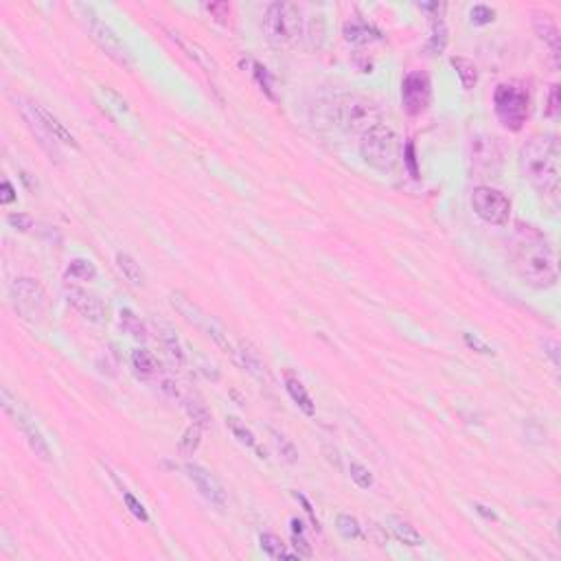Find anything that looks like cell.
<instances>
[{
    "mask_svg": "<svg viewBox=\"0 0 561 561\" xmlns=\"http://www.w3.org/2000/svg\"><path fill=\"white\" fill-rule=\"evenodd\" d=\"M511 259L517 277L535 289L557 285V257L548 237L533 224L515 222L511 239Z\"/></svg>",
    "mask_w": 561,
    "mask_h": 561,
    "instance_id": "6da1fadb",
    "label": "cell"
},
{
    "mask_svg": "<svg viewBox=\"0 0 561 561\" xmlns=\"http://www.w3.org/2000/svg\"><path fill=\"white\" fill-rule=\"evenodd\" d=\"M519 169L541 198L559 200L561 145L555 134H533L519 147Z\"/></svg>",
    "mask_w": 561,
    "mask_h": 561,
    "instance_id": "7a4b0ae2",
    "label": "cell"
},
{
    "mask_svg": "<svg viewBox=\"0 0 561 561\" xmlns=\"http://www.w3.org/2000/svg\"><path fill=\"white\" fill-rule=\"evenodd\" d=\"M329 112H332V121L336 127L351 134H364L379 123V110L375 108V103L360 94L336 96L329 106Z\"/></svg>",
    "mask_w": 561,
    "mask_h": 561,
    "instance_id": "3957f363",
    "label": "cell"
},
{
    "mask_svg": "<svg viewBox=\"0 0 561 561\" xmlns=\"http://www.w3.org/2000/svg\"><path fill=\"white\" fill-rule=\"evenodd\" d=\"M263 33L275 46H294L303 35V15L294 3H272L263 15Z\"/></svg>",
    "mask_w": 561,
    "mask_h": 561,
    "instance_id": "277c9868",
    "label": "cell"
},
{
    "mask_svg": "<svg viewBox=\"0 0 561 561\" xmlns=\"http://www.w3.org/2000/svg\"><path fill=\"white\" fill-rule=\"evenodd\" d=\"M360 153L366 165L377 171H391L399 160V139L393 127L377 123L362 134Z\"/></svg>",
    "mask_w": 561,
    "mask_h": 561,
    "instance_id": "5b68a950",
    "label": "cell"
},
{
    "mask_svg": "<svg viewBox=\"0 0 561 561\" xmlns=\"http://www.w3.org/2000/svg\"><path fill=\"white\" fill-rule=\"evenodd\" d=\"M493 110L502 127H507L511 132H519L529 121V114H531L529 90L515 82L500 84L493 92Z\"/></svg>",
    "mask_w": 561,
    "mask_h": 561,
    "instance_id": "8992f818",
    "label": "cell"
},
{
    "mask_svg": "<svg viewBox=\"0 0 561 561\" xmlns=\"http://www.w3.org/2000/svg\"><path fill=\"white\" fill-rule=\"evenodd\" d=\"M77 11L82 13V20L86 25L90 37L94 40V44L99 46L114 64H119L123 68H134V57H132L130 49L125 46V42L119 37V33L114 31L108 23H103L101 18L94 13L92 7L77 5Z\"/></svg>",
    "mask_w": 561,
    "mask_h": 561,
    "instance_id": "52a82bcc",
    "label": "cell"
},
{
    "mask_svg": "<svg viewBox=\"0 0 561 561\" xmlns=\"http://www.w3.org/2000/svg\"><path fill=\"white\" fill-rule=\"evenodd\" d=\"M0 403H3V410L18 423V428L23 430V434L27 436V443H29V448L31 452L37 456V458H42V460H51V448H49V441L44 439L42 430L37 428V423L31 419V415L23 408L20 403H18V399L9 393L7 386H3V391H0Z\"/></svg>",
    "mask_w": 561,
    "mask_h": 561,
    "instance_id": "ba28073f",
    "label": "cell"
},
{
    "mask_svg": "<svg viewBox=\"0 0 561 561\" xmlns=\"http://www.w3.org/2000/svg\"><path fill=\"white\" fill-rule=\"evenodd\" d=\"M169 303H171V307L176 309V312H178L189 324H193L196 329H200L202 334H206L213 342H215V344L220 346V349H222L224 353H235V349H233V346H230L226 334L222 332V327H220L215 320H213L208 314H204L196 303L189 301L182 292H171Z\"/></svg>",
    "mask_w": 561,
    "mask_h": 561,
    "instance_id": "9c48e42d",
    "label": "cell"
},
{
    "mask_svg": "<svg viewBox=\"0 0 561 561\" xmlns=\"http://www.w3.org/2000/svg\"><path fill=\"white\" fill-rule=\"evenodd\" d=\"M472 208L482 222L491 226H507L513 204L500 189L480 184L472 191Z\"/></svg>",
    "mask_w": 561,
    "mask_h": 561,
    "instance_id": "30bf717a",
    "label": "cell"
},
{
    "mask_svg": "<svg viewBox=\"0 0 561 561\" xmlns=\"http://www.w3.org/2000/svg\"><path fill=\"white\" fill-rule=\"evenodd\" d=\"M9 296H11L13 309L27 320L40 318L46 309V303H49L44 285L40 281L31 279V277L15 279L9 287Z\"/></svg>",
    "mask_w": 561,
    "mask_h": 561,
    "instance_id": "8fae6325",
    "label": "cell"
},
{
    "mask_svg": "<svg viewBox=\"0 0 561 561\" xmlns=\"http://www.w3.org/2000/svg\"><path fill=\"white\" fill-rule=\"evenodd\" d=\"M432 82L423 70H410L401 82V106L410 117H419L430 108Z\"/></svg>",
    "mask_w": 561,
    "mask_h": 561,
    "instance_id": "7c38bea8",
    "label": "cell"
},
{
    "mask_svg": "<svg viewBox=\"0 0 561 561\" xmlns=\"http://www.w3.org/2000/svg\"><path fill=\"white\" fill-rule=\"evenodd\" d=\"M18 110H20L23 121L27 123L29 132L35 137V141H37V145H40V149H42V151L46 153V156L51 158V163L62 165V163H64V153H62L60 145H57V139L51 134V130H49V127L44 125V121L40 119V114H37L33 101L23 99V96H20V99H18Z\"/></svg>",
    "mask_w": 561,
    "mask_h": 561,
    "instance_id": "4fadbf2b",
    "label": "cell"
},
{
    "mask_svg": "<svg viewBox=\"0 0 561 561\" xmlns=\"http://www.w3.org/2000/svg\"><path fill=\"white\" fill-rule=\"evenodd\" d=\"M472 165L478 178L496 176L502 167V149L496 137L487 134H476L472 137Z\"/></svg>",
    "mask_w": 561,
    "mask_h": 561,
    "instance_id": "5bb4252c",
    "label": "cell"
},
{
    "mask_svg": "<svg viewBox=\"0 0 561 561\" xmlns=\"http://www.w3.org/2000/svg\"><path fill=\"white\" fill-rule=\"evenodd\" d=\"M184 472L189 476V480L196 485V489L202 493L204 500H208L213 507H218V509H224L226 507V491L222 487V482L213 476L208 469L196 465V462H187L184 465Z\"/></svg>",
    "mask_w": 561,
    "mask_h": 561,
    "instance_id": "9a60e30c",
    "label": "cell"
},
{
    "mask_svg": "<svg viewBox=\"0 0 561 561\" xmlns=\"http://www.w3.org/2000/svg\"><path fill=\"white\" fill-rule=\"evenodd\" d=\"M66 298L68 303L84 316L86 320L94 324H103L108 322V305L92 292H86L82 287H66Z\"/></svg>",
    "mask_w": 561,
    "mask_h": 561,
    "instance_id": "2e32d148",
    "label": "cell"
},
{
    "mask_svg": "<svg viewBox=\"0 0 561 561\" xmlns=\"http://www.w3.org/2000/svg\"><path fill=\"white\" fill-rule=\"evenodd\" d=\"M533 29H535L539 40L548 44L553 62H555V66H559L561 64V35H559V29L553 20V15L541 13V11L533 13Z\"/></svg>",
    "mask_w": 561,
    "mask_h": 561,
    "instance_id": "e0dca14e",
    "label": "cell"
},
{
    "mask_svg": "<svg viewBox=\"0 0 561 561\" xmlns=\"http://www.w3.org/2000/svg\"><path fill=\"white\" fill-rule=\"evenodd\" d=\"M169 35H171V40L176 42L184 53H187V57H191L193 62H196L200 68H204L206 73H215L218 70V64H215V60H213L210 57V53L204 49V46H200L198 42H191V40H187V37L182 35V33H178V31H169Z\"/></svg>",
    "mask_w": 561,
    "mask_h": 561,
    "instance_id": "ac0fdd59",
    "label": "cell"
},
{
    "mask_svg": "<svg viewBox=\"0 0 561 561\" xmlns=\"http://www.w3.org/2000/svg\"><path fill=\"white\" fill-rule=\"evenodd\" d=\"M156 332H158V340L163 344V349L167 351V355L178 366H184L187 353H184V346H182L180 338L176 336V332H173V327L167 322H156Z\"/></svg>",
    "mask_w": 561,
    "mask_h": 561,
    "instance_id": "d6986e66",
    "label": "cell"
},
{
    "mask_svg": "<svg viewBox=\"0 0 561 561\" xmlns=\"http://www.w3.org/2000/svg\"><path fill=\"white\" fill-rule=\"evenodd\" d=\"M386 524H389V529H391V533L395 535V539L401 541L403 546L417 548V546L423 544L421 533L410 524L408 519H403V517H399V515H389V517H386Z\"/></svg>",
    "mask_w": 561,
    "mask_h": 561,
    "instance_id": "ffe728a7",
    "label": "cell"
},
{
    "mask_svg": "<svg viewBox=\"0 0 561 561\" xmlns=\"http://www.w3.org/2000/svg\"><path fill=\"white\" fill-rule=\"evenodd\" d=\"M33 106H35L37 114H40V119L44 121V125L51 130V134H53V137H55L57 141H60V143H66V145H70L73 149H80V143H77V139H75L73 134H70V130H68V127H66V125H64L60 119H57L51 110H46L42 103H35V101H33Z\"/></svg>",
    "mask_w": 561,
    "mask_h": 561,
    "instance_id": "44dd1931",
    "label": "cell"
},
{
    "mask_svg": "<svg viewBox=\"0 0 561 561\" xmlns=\"http://www.w3.org/2000/svg\"><path fill=\"white\" fill-rule=\"evenodd\" d=\"M285 391L289 393L292 401L303 410V415H307V417H314L316 415V403L312 401V397H309V393H307V389L303 386V382L298 377H294L292 373H285Z\"/></svg>",
    "mask_w": 561,
    "mask_h": 561,
    "instance_id": "7402d4cb",
    "label": "cell"
},
{
    "mask_svg": "<svg viewBox=\"0 0 561 561\" xmlns=\"http://www.w3.org/2000/svg\"><path fill=\"white\" fill-rule=\"evenodd\" d=\"M237 358H239V362H241L244 369H246L250 375H253L255 379H259V382H265V364H263V360H261L259 351H257L255 346L250 344L248 340H241V342H239V351H237Z\"/></svg>",
    "mask_w": 561,
    "mask_h": 561,
    "instance_id": "603a6c76",
    "label": "cell"
},
{
    "mask_svg": "<svg viewBox=\"0 0 561 561\" xmlns=\"http://www.w3.org/2000/svg\"><path fill=\"white\" fill-rule=\"evenodd\" d=\"M117 267L121 270V275L134 285V287H143L145 285V272H143V267L141 263L134 259L132 255L127 253H119L117 255Z\"/></svg>",
    "mask_w": 561,
    "mask_h": 561,
    "instance_id": "cb8c5ba5",
    "label": "cell"
},
{
    "mask_svg": "<svg viewBox=\"0 0 561 561\" xmlns=\"http://www.w3.org/2000/svg\"><path fill=\"white\" fill-rule=\"evenodd\" d=\"M430 25H432V35H430L428 44H425V51H428L430 55H441L445 49H448V40H450L448 27H445L441 15H432Z\"/></svg>",
    "mask_w": 561,
    "mask_h": 561,
    "instance_id": "d4e9b609",
    "label": "cell"
},
{
    "mask_svg": "<svg viewBox=\"0 0 561 561\" xmlns=\"http://www.w3.org/2000/svg\"><path fill=\"white\" fill-rule=\"evenodd\" d=\"M259 544H261V550L270 559H298L296 553H287V548H285V544L281 541V537H277L272 533H261L259 535Z\"/></svg>",
    "mask_w": 561,
    "mask_h": 561,
    "instance_id": "484cf974",
    "label": "cell"
},
{
    "mask_svg": "<svg viewBox=\"0 0 561 561\" xmlns=\"http://www.w3.org/2000/svg\"><path fill=\"white\" fill-rule=\"evenodd\" d=\"M119 324L125 334H130L134 340H147V329H145V322L141 320V316H137L132 312V309H121L119 312Z\"/></svg>",
    "mask_w": 561,
    "mask_h": 561,
    "instance_id": "4316f807",
    "label": "cell"
},
{
    "mask_svg": "<svg viewBox=\"0 0 561 561\" xmlns=\"http://www.w3.org/2000/svg\"><path fill=\"white\" fill-rule=\"evenodd\" d=\"M450 64L456 68L462 88H465V90H474L476 84H478V68H476V64L472 60H467V57H452Z\"/></svg>",
    "mask_w": 561,
    "mask_h": 561,
    "instance_id": "83f0119b",
    "label": "cell"
},
{
    "mask_svg": "<svg viewBox=\"0 0 561 561\" xmlns=\"http://www.w3.org/2000/svg\"><path fill=\"white\" fill-rule=\"evenodd\" d=\"M132 366L137 369V373L141 377H151V375H156L158 369H160L156 355H153L151 351H147V349H137L132 353Z\"/></svg>",
    "mask_w": 561,
    "mask_h": 561,
    "instance_id": "f1b7e54d",
    "label": "cell"
},
{
    "mask_svg": "<svg viewBox=\"0 0 561 561\" xmlns=\"http://www.w3.org/2000/svg\"><path fill=\"white\" fill-rule=\"evenodd\" d=\"M379 33L371 31L366 25H358V23H346L344 25V40L351 44H369L373 40H377Z\"/></svg>",
    "mask_w": 561,
    "mask_h": 561,
    "instance_id": "f546056e",
    "label": "cell"
},
{
    "mask_svg": "<svg viewBox=\"0 0 561 561\" xmlns=\"http://www.w3.org/2000/svg\"><path fill=\"white\" fill-rule=\"evenodd\" d=\"M184 410H187V415L193 419V423H198L202 430L208 428L210 421H213L210 410L206 408V403H204L202 399H198V397H189V399H184Z\"/></svg>",
    "mask_w": 561,
    "mask_h": 561,
    "instance_id": "4dcf8cb0",
    "label": "cell"
},
{
    "mask_svg": "<svg viewBox=\"0 0 561 561\" xmlns=\"http://www.w3.org/2000/svg\"><path fill=\"white\" fill-rule=\"evenodd\" d=\"M66 279L73 281H94L96 279V267L88 259H73L66 267Z\"/></svg>",
    "mask_w": 561,
    "mask_h": 561,
    "instance_id": "1f68e13d",
    "label": "cell"
},
{
    "mask_svg": "<svg viewBox=\"0 0 561 561\" xmlns=\"http://www.w3.org/2000/svg\"><path fill=\"white\" fill-rule=\"evenodd\" d=\"M200 441H202V428L198 423H191L189 428L182 432V439L178 443L180 454L182 456H193V452L200 448Z\"/></svg>",
    "mask_w": 561,
    "mask_h": 561,
    "instance_id": "d6a6232c",
    "label": "cell"
},
{
    "mask_svg": "<svg viewBox=\"0 0 561 561\" xmlns=\"http://www.w3.org/2000/svg\"><path fill=\"white\" fill-rule=\"evenodd\" d=\"M226 425H228V430L233 432V436L241 445H246V448H255V445H257V439H255L253 430H250L248 425L244 421H239L237 417H226Z\"/></svg>",
    "mask_w": 561,
    "mask_h": 561,
    "instance_id": "836d02e7",
    "label": "cell"
},
{
    "mask_svg": "<svg viewBox=\"0 0 561 561\" xmlns=\"http://www.w3.org/2000/svg\"><path fill=\"white\" fill-rule=\"evenodd\" d=\"M336 529L338 533L344 537V539H358L362 535V527H360V522L349 515V513H340L336 517Z\"/></svg>",
    "mask_w": 561,
    "mask_h": 561,
    "instance_id": "e575fe53",
    "label": "cell"
},
{
    "mask_svg": "<svg viewBox=\"0 0 561 561\" xmlns=\"http://www.w3.org/2000/svg\"><path fill=\"white\" fill-rule=\"evenodd\" d=\"M272 441H275L277 452L281 454V458H283L285 462H289V465H294V462H298V450L294 448V443H292V441H287L283 434H279V432H275V430H272Z\"/></svg>",
    "mask_w": 561,
    "mask_h": 561,
    "instance_id": "d590c367",
    "label": "cell"
},
{
    "mask_svg": "<svg viewBox=\"0 0 561 561\" xmlns=\"http://www.w3.org/2000/svg\"><path fill=\"white\" fill-rule=\"evenodd\" d=\"M349 474H351V480L355 482V485L360 489H371L375 485V480H373V474L366 469L362 462L358 460H351V467H349Z\"/></svg>",
    "mask_w": 561,
    "mask_h": 561,
    "instance_id": "8d00e7d4",
    "label": "cell"
},
{
    "mask_svg": "<svg viewBox=\"0 0 561 561\" xmlns=\"http://www.w3.org/2000/svg\"><path fill=\"white\" fill-rule=\"evenodd\" d=\"M469 20L476 27H487L496 20V9H491L487 5H474L469 9Z\"/></svg>",
    "mask_w": 561,
    "mask_h": 561,
    "instance_id": "74e56055",
    "label": "cell"
},
{
    "mask_svg": "<svg viewBox=\"0 0 561 561\" xmlns=\"http://www.w3.org/2000/svg\"><path fill=\"white\" fill-rule=\"evenodd\" d=\"M123 502H125V507L130 509V513L137 517V519H141V522H149V513H147V509H145V505L143 502L134 496V493H130V491H123Z\"/></svg>",
    "mask_w": 561,
    "mask_h": 561,
    "instance_id": "f35d334b",
    "label": "cell"
},
{
    "mask_svg": "<svg viewBox=\"0 0 561 561\" xmlns=\"http://www.w3.org/2000/svg\"><path fill=\"white\" fill-rule=\"evenodd\" d=\"M253 66H255V77H257L259 86L265 90V94L270 96V99H277V96H275V90H272V75H270V70H267L265 66H261L259 62H255Z\"/></svg>",
    "mask_w": 561,
    "mask_h": 561,
    "instance_id": "ab89813d",
    "label": "cell"
},
{
    "mask_svg": "<svg viewBox=\"0 0 561 561\" xmlns=\"http://www.w3.org/2000/svg\"><path fill=\"white\" fill-rule=\"evenodd\" d=\"M7 222L15 230H20V233H29V230L33 228V224H35L33 218L27 215V213H11V215H7Z\"/></svg>",
    "mask_w": 561,
    "mask_h": 561,
    "instance_id": "60d3db41",
    "label": "cell"
},
{
    "mask_svg": "<svg viewBox=\"0 0 561 561\" xmlns=\"http://www.w3.org/2000/svg\"><path fill=\"white\" fill-rule=\"evenodd\" d=\"M204 9L215 18L220 25H228V18H230V5L228 3H206Z\"/></svg>",
    "mask_w": 561,
    "mask_h": 561,
    "instance_id": "b9f144b4",
    "label": "cell"
},
{
    "mask_svg": "<svg viewBox=\"0 0 561 561\" xmlns=\"http://www.w3.org/2000/svg\"><path fill=\"white\" fill-rule=\"evenodd\" d=\"M292 541H294V548H296V555L298 559H309L314 553H312V546H309V541L305 539L303 533H292Z\"/></svg>",
    "mask_w": 561,
    "mask_h": 561,
    "instance_id": "7bdbcfd3",
    "label": "cell"
},
{
    "mask_svg": "<svg viewBox=\"0 0 561 561\" xmlns=\"http://www.w3.org/2000/svg\"><path fill=\"white\" fill-rule=\"evenodd\" d=\"M462 340H465V344L469 346V349H476V351L482 353V355H493V349H491V346L485 344L480 338H476V336H472V334H465V336H462Z\"/></svg>",
    "mask_w": 561,
    "mask_h": 561,
    "instance_id": "ee69618b",
    "label": "cell"
},
{
    "mask_svg": "<svg viewBox=\"0 0 561 561\" xmlns=\"http://www.w3.org/2000/svg\"><path fill=\"white\" fill-rule=\"evenodd\" d=\"M403 158H405V165L410 169V176L412 178H419V169H417V156H415V143L408 141L405 145V151H403Z\"/></svg>",
    "mask_w": 561,
    "mask_h": 561,
    "instance_id": "f6af8a7d",
    "label": "cell"
},
{
    "mask_svg": "<svg viewBox=\"0 0 561 561\" xmlns=\"http://www.w3.org/2000/svg\"><path fill=\"white\" fill-rule=\"evenodd\" d=\"M546 114L548 117H557L559 114V86L553 84L550 92H548V106H546Z\"/></svg>",
    "mask_w": 561,
    "mask_h": 561,
    "instance_id": "bcb514c9",
    "label": "cell"
},
{
    "mask_svg": "<svg viewBox=\"0 0 561 561\" xmlns=\"http://www.w3.org/2000/svg\"><path fill=\"white\" fill-rule=\"evenodd\" d=\"M15 200V189L9 180H3V184H0V202L3 204H11Z\"/></svg>",
    "mask_w": 561,
    "mask_h": 561,
    "instance_id": "7dc6e473",
    "label": "cell"
},
{
    "mask_svg": "<svg viewBox=\"0 0 561 561\" xmlns=\"http://www.w3.org/2000/svg\"><path fill=\"white\" fill-rule=\"evenodd\" d=\"M544 353L553 360L555 369H559V344L555 340H544Z\"/></svg>",
    "mask_w": 561,
    "mask_h": 561,
    "instance_id": "c3c4849f",
    "label": "cell"
},
{
    "mask_svg": "<svg viewBox=\"0 0 561 561\" xmlns=\"http://www.w3.org/2000/svg\"><path fill=\"white\" fill-rule=\"evenodd\" d=\"M160 391L169 397H178V389H176V384H173L171 379H163L160 384Z\"/></svg>",
    "mask_w": 561,
    "mask_h": 561,
    "instance_id": "681fc988",
    "label": "cell"
},
{
    "mask_svg": "<svg viewBox=\"0 0 561 561\" xmlns=\"http://www.w3.org/2000/svg\"><path fill=\"white\" fill-rule=\"evenodd\" d=\"M294 498L303 502V505H305V511H307V515L312 517V522H314V524L318 527V519H316V515H314V509H312V505H309V502H307V498H305V496H298V493H294Z\"/></svg>",
    "mask_w": 561,
    "mask_h": 561,
    "instance_id": "f907efd6",
    "label": "cell"
},
{
    "mask_svg": "<svg viewBox=\"0 0 561 561\" xmlns=\"http://www.w3.org/2000/svg\"><path fill=\"white\" fill-rule=\"evenodd\" d=\"M476 511L478 513H482L485 517H489V519H496V513L493 511H487V507H482V505H476Z\"/></svg>",
    "mask_w": 561,
    "mask_h": 561,
    "instance_id": "816d5d0a",
    "label": "cell"
},
{
    "mask_svg": "<svg viewBox=\"0 0 561 561\" xmlns=\"http://www.w3.org/2000/svg\"><path fill=\"white\" fill-rule=\"evenodd\" d=\"M303 531H305V529H303V522L294 517V519H292V533H303Z\"/></svg>",
    "mask_w": 561,
    "mask_h": 561,
    "instance_id": "f5cc1de1",
    "label": "cell"
}]
</instances>
